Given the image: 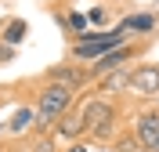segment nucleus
<instances>
[{"mask_svg":"<svg viewBox=\"0 0 159 152\" xmlns=\"http://www.w3.org/2000/svg\"><path fill=\"white\" fill-rule=\"evenodd\" d=\"M134 138L145 152H159V109H141L134 116Z\"/></svg>","mask_w":159,"mask_h":152,"instance_id":"obj_7","label":"nucleus"},{"mask_svg":"<svg viewBox=\"0 0 159 152\" xmlns=\"http://www.w3.org/2000/svg\"><path fill=\"white\" fill-rule=\"evenodd\" d=\"M11 152H15V149H11Z\"/></svg>","mask_w":159,"mask_h":152,"instance_id":"obj_16","label":"nucleus"},{"mask_svg":"<svg viewBox=\"0 0 159 152\" xmlns=\"http://www.w3.org/2000/svg\"><path fill=\"white\" fill-rule=\"evenodd\" d=\"M43 80L47 83H69V87H87V83H94V76H90V65H83V62H72V58H61L58 65H51L47 72H43Z\"/></svg>","mask_w":159,"mask_h":152,"instance_id":"obj_5","label":"nucleus"},{"mask_svg":"<svg viewBox=\"0 0 159 152\" xmlns=\"http://www.w3.org/2000/svg\"><path fill=\"white\" fill-rule=\"evenodd\" d=\"M123 44H130V36L123 29H90L87 36H80V40H72L69 44V51H65V58H72V62H83V65H94L98 58H105L109 51H116V47H123Z\"/></svg>","mask_w":159,"mask_h":152,"instance_id":"obj_2","label":"nucleus"},{"mask_svg":"<svg viewBox=\"0 0 159 152\" xmlns=\"http://www.w3.org/2000/svg\"><path fill=\"white\" fill-rule=\"evenodd\" d=\"M72 105H76V87H69V83H43L40 94H36V123H33L29 138L51 134L54 123H58Z\"/></svg>","mask_w":159,"mask_h":152,"instance_id":"obj_1","label":"nucleus"},{"mask_svg":"<svg viewBox=\"0 0 159 152\" xmlns=\"http://www.w3.org/2000/svg\"><path fill=\"white\" fill-rule=\"evenodd\" d=\"M127 91L141 94V98H159V65L141 62L127 72Z\"/></svg>","mask_w":159,"mask_h":152,"instance_id":"obj_6","label":"nucleus"},{"mask_svg":"<svg viewBox=\"0 0 159 152\" xmlns=\"http://www.w3.org/2000/svg\"><path fill=\"white\" fill-rule=\"evenodd\" d=\"M116 29H123L130 40H152L159 36V11H127L116 22Z\"/></svg>","mask_w":159,"mask_h":152,"instance_id":"obj_4","label":"nucleus"},{"mask_svg":"<svg viewBox=\"0 0 159 152\" xmlns=\"http://www.w3.org/2000/svg\"><path fill=\"white\" fill-rule=\"evenodd\" d=\"M25 152H61V149H58V138H54V134H40V138L29 141Z\"/></svg>","mask_w":159,"mask_h":152,"instance_id":"obj_11","label":"nucleus"},{"mask_svg":"<svg viewBox=\"0 0 159 152\" xmlns=\"http://www.w3.org/2000/svg\"><path fill=\"white\" fill-rule=\"evenodd\" d=\"M58 22H61V29H65V36H69V44L90 33V25H87L90 18H87V15H80V11H69V15H58Z\"/></svg>","mask_w":159,"mask_h":152,"instance_id":"obj_10","label":"nucleus"},{"mask_svg":"<svg viewBox=\"0 0 159 152\" xmlns=\"http://www.w3.org/2000/svg\"><path fill=\"white\" fill-rule=\"evenodd\" d=\"M15 58H18V47H15V44H7V40H0V69H4V65H11Z\"/></svg>","mask_w":159,"mask_h":152,"instance_id":"obj_12","label":"nucleus"},{"mask_svg":"<svg viewBox=\"0 0 159 152\" xmlns=\"http://www.w3.org/2000/svg\"><path fill=\"white\" fill-rule=\"evenodd\" d=\"M0 152H4V149H0Z\"/></svg>","mask_w":159,"mask_h":152,"instance_id":"obj_17","label":"nucleus"},{"mask_svg":"<svg viewBox=\"0 0 159 152\" xmlns=\"http://www.w3.org/2000/svg\"><path fill=\"white\" fill-rule=\"evenodd\" d=\"M33 123H36V105H18L15 116L7 120V134L11 138H22V134L33 131Z\"/></svg>","mask_w":159,"mask_h":152,"instance_id":"obj_8","label":"nucleus"},{"mask_svg":"<svg viewBox=\"0 0 159 152\" xmlns=\"http://www.w3.org/2000/svg\"><path fill=\"white\" fill-rule=\"evenodd\" d=\"M87 18H90V22H105V18H109V11H105V7H94Z\"/></svg>","mask_w":159,"mask_h":152,"instance_id":"obj_13","label":"nucleus"},{"mask_svg":"<svg viewBox=\"0 0 159 152\" xmlns=\"http://www.w3.org/2000/svg\"><path fill=\"white\" fill-rule=\"evenodd\" d=\"M4 134H7V123H0V138H4Z\"/></svg>","mask_w":159,"mask_h":152,"instance_id":"obj_15","label":"nucleus"},{"mask_svg":"<svg viewBox=\"0 0 159 152\" xmlns=\"http://www.w3.org/2000/svg\"><path fill=\"white\" fill-rule=\"evenodd\" d=\"M90 94H94V91H87L83 98H76V105H72V109L54 123V131H51V134H54L58 141H69V145H72V141H80L83 134H90V112H87Z\"/></svg>","mask_w":159,"mask_h":152,"instance_id":"obj_3","label":"nucleus"},{"mask_svg":"<svg viewBox=\"0 0 159 152\" xmlns=\"http://www.w3.org/2000/svg\"><path fill=\"white\" fill-rule=\"evenodd\" d=\"M25 36H29V22H25V18H4V22H0V40L22 47Z\"/></svg>","mask_w":159,"mask_h":152,"instance_id":"obj_9","label":"nucleus"},{"mask_svg":"<svg viewBox=\"0 0 159 152\" xmlns=\"http://www.w3.org/2000/svg\"><path fill=\"white\" fill-rule=\"evenodd\" d=\"M61 152H90V145L87 141H72L69 149H61Z\"/></svg>","mask_w":159,"mask_h":152,"instance_id":"obj_14","label":"nucleus"}]
</instances>
